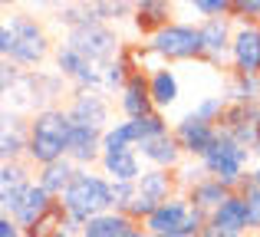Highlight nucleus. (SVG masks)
<instances>
[{"label":"nucleus","instance_id":"f257e3e1","mask_svg":"<svg viewBox=\"0 0 260 237\" xmlns=\"http://www.w3.org/2000/svg\"><path fill=\"white\" fill-rule=\"evenodd\" d=\"M53 53H56V46H53L43 20L30 17V13H13L0 26V56H4V63L37 73Z\"/></svg>","mask_w":260,"mask_h":237},{"label":"nucleus","instance_id":"f03ea898","mask_svg":"<svg viewBox=\"0 0 260 237\" xmlns=\"http://www.w3.org/2000/svg\"><path fill=\"white\" fill-rule=\"evenodd\" d=\"M59 201H63V211L70 218L73 231H83L92 218H99L106 211H115L112 208V181L99 168H79L73 185L66 188V194Z\"/></svg>","mask_w":260,"mask_h":237},{"label":"nucleus","instance_id":"7ed1b4c3","mask_svg":"<svg viewBox=\"0 0 260 237\" xmlns=\"http://www.w3.org/2000/svg\"><path fill=\"white\" fill-rule=\"evenodd\" d=\"M70 135H73V119L66 106H50L30 116V142H26V161L33 168L53 165L66 158L70 152Z\"/></svg>","mask_w":260,"mask_h":237},{"label":"nucleus","instance_id":"20e7f679","mask_svg":"<svg viewBox=\"0 0 260 237\" xmlns=\"http://www.w3.org/2000/svg\"><path fill=\"white\" fill-rule=\"evenodd\" d=\"M152 56L161 66L172 63H204V46H201V26L191 20H175L165 30H158L152 40H145Z\"/></svg>","mask_w":260,"mask_h":237},{"label":"nucleus","instance_id":"39448f33","mask_svg":"<svg viewBox=\"0 0 260 237\" xmlns=\"http://www.w3.org/2000/svg\"><path fill=\"white\" fill-rule=\"evenodd\" d=\"M63 43L73 46L76 53H83L89 63L106 66V63H112V59L122 53L125 40L115 33V26H106V23H99V20H86V23H79L76 30L66 33Z\"/></svg>","mask_w":260,"mask_h":237},{"label":"nucleus","instance_id":"423d86ee","mask_svg":"<svg viewBox=\"0 0 260 237\" xmlns=\"http://www.w3.org/2000/svg\"><path fill=\"white\" fill-rule=\"evenodd\" d=\"M250 158L254 155L247 152V148L241 145V142H234L231 135H217V142L211 145V152L201 158V168L208 172V178H217L221 185H228L231 191L237 194V185H241V178L250 172Z\"/></svg>","mask_w":260,"mask_h":237},{"label":"nucleus","instance_id":"0eeeda50","mask_svg":"<svg viewBox=\"0 0 260 237\" xmlns=\"http://www.w3.org/2000/svg\"><path fill=\"white\" fill-rule=\"evenodd\" d=\"M66 112L73 125H92L102 132L112 125V99L102 89H73L66 99Z\"/></svg>","mask_w":260,"mask_h":237},{"label":"nucleus","instance_id":"6e6552de","mask_svg":"<svg viewBox=\"0 0 260 237\" xmlns=\"http://www.w3.org/2000/svg\"><path fill=\"white\" fill-rule=\"evenodd\" d=\"M217 128H221L224 135H231L234 142H241L250 155L260 158V103H254V106L231 103L228 109H224L221 122H217Z\"/></svg>","mask_w":260,"mask_h":237},{"label":"nucleus","instance_id":"1a4fd4ad","mask_svg":"<svg viewBox=\"0 0 260 237\" xmlns=\"http://www.w3.org/2000/svg\"><path fill=\"white\" fill-rule=\"evenodd\" d=\"M198 26H201L204 63L231 73V46H234L237 23L231 17H214V20H198Z\"/></svg>","mask_w":260,"mask_h":237},{"label":"nucleus","instance_id":"9d476101","mask_svg":"<svg viewBox=\"0 0 260 237\" xmlns=\"http://www.w3.org/2000/svg\"><path fill=\"white\" fill-rule=\"evenodd\" d=\"M172 132H175L178 145H181L184 158L188 161H201L204 155L211 152V145L217 142L221 128L211 125V122H204V119H198L194 112H184V116L172 125Z\"/></svg>","mask_w":260,"mask_h":237},{"label":"nucleus","instance_id":"9b49d317","mask_svg":"<svg viewBox=\"0 0 260 237\" xmlns=\"http://www.w3.org/2000/svg\"><path fill=\"white\" fill-rule=\"evenodd\" d=\"M53 63H56V73L73 89H102V70L95 63H89L83 53H76L73 46L59 43L56 53H53Z\"/></svg>","mask_w":260,"mask_h":237},{"label":"nucleus","instance_id":"f8f14e48","mask_svg":"<svg viewBox=\"0 0 260 237\" xmlns=\"http://www.w3.org/2000/svg\"><path fill=\"white\" fill-rule=\"evenodd\" d=\"M37 185V168L30 161H7L0 165V211L10 218L13 208L20 205V198L26 194V188Z\"/></svg>","mask_w":260,"mask_h":237},{"label":"nucleus","instance_id":"ddd939ff","mask_svg":"<svg viewBox=\"0 0 260 237\" xmlns=\"http://www.w3.org/2000/svg\"><path fill=\"white\" fill-rule=\"evenodd\" d=\"M231 73L260 76V23H237L231 46Z\"/></svg>","mask_w":260,"mask_h":237},{"label":"nucleus","instance_id":"4468645a","mask_svg":"<svg viewBox=\"0 0 260 237\" xmlns=\"http://www.w3.org/2000/svg\"><path fill=\"white\" fill-rule=\"evenodd\" d=\"M26 142H30V116L4 109L0 128V161H26Z\"/></svg>","mask_w":260,"mask_h":237},{"label":"nucleus","instance_id":"2eb2a0df","mask_svg":"<svg viewBox=\"0 0 260 237\" xmlns=\"http://www.w3.org/2000/svg\"><path fill=\"white\" fill-rule=\"evenodd\" d=\"M115 103H119L122 119H145V116H152V112H158L155 103H152V89H148V73L145 70L132 73L125 89L115 96Z\"/></svg>","mask_w":260,"mask_h":237},{"label":"nucleus","instance_id":"dca6fc26","mask_svg":"<svg viewBox=\"0 0 260 237\" xmlns=\"http://www.w3.org/2000/svg\"><path fill=\"white\" fill-rule=\"evenodd\" d=\"M208 227L221 237H250V224H247V205L241 194H231L217 211L208 214Z\"/></svg>","mask_w":260,"mask_h":237},{"label":"nucleus","instance_id":"f3484780","mask_svg":"<svg viewBox=\"0 0 260 237\" xmlns=\"http://www.w3.org/2000/svg\"><path fill=\"white\" fill-rule=\"evenodd\" d=\"M139 155H142V161H145V168H161V172H178V168L188 161L184 152H181V145H178V139H175V132H165L152 142H142Z\"/></svg>","mask_w":260,"mask_h":237},{"label":"nucleus","instance_id":"a211bd4d","mask_svg":"<svg viewBox=\"0 0 260 237\" xmlns=\"http://www.w3.org/2000/svg\"><path fill=\"white\" fill-rule=\"evenodd\" d=\"M66 158H70L76 168H99V161H102V128L73 125Z\"/></svg>","mask_w":260,"mask_h":237},{"label":"nucleus","instance_id":"6ab92c4d","mask_svg":"<svg viewBox=\"0 0 260 237\" xmlns=\"http://www.w3.org/2000/svg\"><path fill=\"white\" fill-rule=\"evenodd\" d=\"M168 23H175V4H168V0H139L135 4L132 26L139 30L142 40H152Z\"/></svg>","mask_w":260,"mask_h":237},{"label":"nucleus","instance_id":"aec40b11","mask_svg":"<svg viewBox=\"0 0 260 237\" xmlns=\"http://www.w3.org/2000/svg\"><path fill=\"white\" fill-rule=\"evenodd\" d=\"M188 214H191V205H188V198L184 194H175L172 201H165V205H158L155 208V214L145 221V231L152 234V237H165V234H178L184 227V221H188Z\"/></svg>","mask_w":260,"mask_h":237},{"label":"nucleus","instance_id":"412c9836","mask_svg":"<svg viewBox=\"0 0 260 237\" xmlns=\"http://www.w3.org/2000/svg\"><path fill=\"white\" fill-rule=\"evenodd\" d=\"M99 172L109 181H139L145 175V161H142L139 148H122V152H102Z\"/></svg>","mask_w":260,"mask_h":237},{"label":"nucleus","instance_id":"4be33fe9","mask_svg":"<svg viewBox=\"0 0 260 237\" xmlns=\"http://www.w3.org/2000/svg\"><path fill=\"white\" fill-rule=\"evenodd\" d=\"M148 89H152V103L158 112H168L181 99V83H178V73L172 66H155L148 73Z\"/></svg>","mask_w":260,"mask_h":237},{"label":"nucleus","instance_id":"5701e85b","mask_svg":"<svg viewBox=\"0 0 260 237\" xmlns=\"http://www.w3.org/2000/svg\"><path fill=\"white\" fill-rule=\"evenodd\" d=\"M53 205H56V198H50V194H46L40 185H30V188H26V194L20 198V205L13 208V214H10V218L17 221V224L23 227V231H26V227H33V224H37V221L43 218V214L50 211ZM4 218H7V214H4Z\"/></svg>","mask_w":260,"mask_h":237},{"label":"nucleus","instance_id":"b1692460","mask_svg":"<svg viewBox=\"0 0 260 237\" xmlns=\"http://www.w3.org/2000/svg\"><path fill=\"white\" fill-rule=\"evenodd\" d=\"M76 172L79 168L73 165L70 158H59V161H53V165H43V168H37V185L43 188L50 198H63L66 194V188L73 185V178H76Z\"/></svg>","mask_w":260,"mask_h":237},{"label":"nucleus","instance_id":"393cba45","mask_svg":"<svg viewBox=\"0 0 260 237\" xmlns=\"http://www.w3.org/2000/svg\"><path fill=\"white\" fill-rule=\"evenodd\" d=\"M231 188L228 185H221L217 178H201L198 185H191L188 191H184V198H188V205L191 208H198V211H204V214H211V211H217V208L224 205V201L231 198Z\"/></svg>","mask_w":260,"mask_h":237},{"label":"nucleus","instance_id":"a878e982","mask_svg":"<svg viewBox=\"0 0 260 237\" xmlns=\"http://www.w3.org/2000/svg\"><path fill=\"white\" fill-rule=\"evenodd\" d=\"M135 227V221L128 218V214H122V211H106V214H99V218H92L89 224L83 227V237H125L128 231Z\"/></svg>","mask_w":260,"mask_h":237},{"label":"nucleus","instance_id":"bb28decb","mask_svg":"<svg viewBox=\"0 0 260 237\" xmlns=\"http://www.w3.org/2000/svg\"><path fill=\"white\" fill-rule=\"evenodd\" d=\"M224 96H228V103H237V106L260 103V76L228 73V79H224Z\"/></svg>","mask_w":260,"mask_h":237},{"label":"nucleus","instance_id":"cd10ccee","mask_svg":"<svg viewBox=\"0 0 260 237\" xmlns=\"http://www.w3.org/2000/svg\"><path fill=\"white\" fill-rule=\"evenodd\" d=\"M122 148H139V128L132 119H119L102 132V152H122Z\"/></svg>","mask_w":260,"mask_h":237},{"label":"nucleus","instance_id":"c85d7f7f","mask_svg":"<svg viewBox=\"0 0 260 237\" xmlns=\"http://www.w3.org/2000/svg\"><path fill=\"white\" fill-rule=\"evenodd\" d=\"M86 7H89V17L106 23V26L132 20V13H135V4H128V0H92V4H86Z\"/></svg>","mask_w":260,"mask_h":237},{"label":"nucleus","instance_id":"c756f323","mask_svg":"<svg viewBox=\"0 0 260 237\" xmlns=\"http://www.w3.org/2000/svg\"><path fill=\"white\" fill-rule=\"evenodd\" d=\"M102 70V92H109V96H119L122 89H125V83H128V76H132V66L125 63V56H115L112 63H106V66H99ZM142 73V70H139Z\"/></svg>","mask_w":260,"mask_h":237},{"label":"nucleus","instance_id":"7c9ffc66","mask_svg":"<svg viewBox=\"0 0 260 237\" xmlns=\"http://www.w3.org/2000/svg\"><path fill=\"white\" fill-rule=\"evenodd\" d=\"M228 96H224V92H214V96H204V99H198L194 103V116L198 119H204V122H211V125H217V122H221V116H224V109H228Z\"/></svg>","mask_w":260,"mask_h":237},{"label":"nucleus","instance_id":"2f4dec72","mask_svg":"<svg viewBox=\"0 0 260 237\" xmlns=\"http://www.w3.org/2000/svg\"><path fill=\"white\" fill-rule=\"evenodd\" d=\"M139 198V181H112V208L125 214Z\"/></svg>","mask_w":260,"mask_h":237},{"label":"nucleus","instance_id":"473e14b6","mask_svg":"<svg viewBox=\"0 0 260 237\" xmlns=\"http://www.w3.org/2000/svg\"><path fill=\"white\" fill-rule=\"evenodd\" d=\"M234 23H260V0H231Z\"/></svg>","mask_w":260,"mask_h":237},{"label":"nucleus","instance_id":"72a5a7b5","mask_svg":"<svg viewBox=\"0 0 260 237\" xmlns=\"http://www.w3.org/2000/svg\"><path fill=\"white\" fill-rule=\"evenodd\" d=\"M191 10L201 20H214V17H231V0H194Z\"/></svg>","mask_w":260,"mask_h":237},{"label":"nucleus","instance_id":"f704fd0d","mask_svg":"<svg viewBox=\"0 0 260 237\" xmlns=\"http://www.w3.org/2000/svg\"><path fill=\"white\" fill-rule=\"evenodd\" d=\"M244 205H247V224H250V234H260V185L254 191L241 194Z\"/></svg>","mask_w":260,"mask_h":237},{"label":"nucleus","instance_id":"c9c22d12","mask_svg":"<svg viewBox=\"0 0 260 237\" xmlns=\"http://www.w3.org/2000/svg\"><path fill=\"white\" fill-rule=\"evenodd\" d=\"M0 237H26V234L13 218H4V214H0Z\"/></svg>","mask_w":260,"mask_h":237},{"label":"nucleus","instance_id":"e433bc0d","mask_svg":"<svg viewBox=\"0 0 260 237\" xmlns=\"http://www.w3.org/2000/svg\"><path fill=\"white\" fill-rule=\"evenodd\" d=\"M125 237H152V234H148V231H145L142 224H135V227H132V231H128Z\"/></svg>","mask_w":260,"mask_h":237},{"label":"nucleus","instance_id":"4c0bfd02","mask_svg":"<svg viewBox=\"0 0 260 237\" xmlns=\"http://www.w3.org/2000/svg\"><path fill=\"white\" fill-rule=\"evenodd\" d=\"M56 237H83V234H79V231H59Z\"/></svg>","mask_w":260,"mask_h":237},{"label":"nucleus","instance_id":"58836bf2","mask_svg":"<svg viewBox=\"0 0 260 237\" xmlns=\"http://www.w3.org/2000/svg\"><path fill=\"white\" fill-rule=\"evenodd\" d=\"M254 178H257V185H260V158H257V165H254Z\"/></svg>","mask_w":260,"mask_h":237},{"label":"nucleus","instance_id":"ea45409f","mask_svg":"<svg viewBox=\"0 0 260 237\" xmlns=\"http://www.w3.org/2000/svg\"><path fill=\"white\" fill-rule=\"evenodd\" d=\"M201 237H221V234H214V231H211V227H208V231H204Z\"/></svg>","mask_w":260,"mask_h":237},{"label":"nucleus","instance_id":"a19ab883","mask_svg":"<svg viewBox=\"0 0 260 237\" xmlns=\"http://www.w3.org/2000/svg\"><path fill=\"white\" fill-rule=\"evenodd\" d=\"M250 237H260V234H250Z\"/></svg>","mask_w":260,"mask_h":237}]
</instances>
